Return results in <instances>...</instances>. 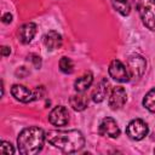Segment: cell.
I'll list each match as a JSON object with an SVG mask.
<instances>
[{"instance_id":"cell-21","label":"cell","mask_w":155,"mask_h":155,"mask_svg":"<svg viewBox=\"0 0 155 155\" xmlns=\"http://www.w3.org/2000/svg\"><path fill=\"white\" fill-rule=\"evenodd\" d=\"M1 19H2V22H4V23H11V22H12V15H11V13H8V12H6V13H4V15H2Z\"/></svg>"},{"instance_id":"cell-1","label":"cell","mask_w":155,"mask_h":155,"mask_svg":"<svg viewBox=\"0 0 155 155\" xmlns=\"http://www.w3.org/2000/svg\"><path fill=\"white\" fill-rule=\"evenodd\" d=\"M46 140L63 153H76L85 145V138L78 130L50 131L46 134Z\"/></svg>"},{"instance_id":"cell-19","label":"cell","mask_w":155,"mask_h":155,"mask_svg":"<svg viewBox=\"0 0 155 155\" xmlns=\"http://www.w3.org/2000/svg\"><path fill=\"white\" fill-rule=\"evenodd\" d=\"M0 153L1 154H13L15 153V148L12 147V144L10 142L2 140L0 144Z\"/></svg>"},{"instance_id":"cell-10","label":"cell","mask_w":155,"mask_h":155,"mask_svg":"<svg viewBox=\"0 0 155 155\" xmlns=\"http://www.w3.org/2000/svg\"><path fill=\"white\" fill-rule=\"evenodd\" d=\"M11 94L15 97V99L22 103H29V102L35 101L34 91H30L23 85H13L11 87Z\"/></svg>"},{"instance_id":"cell-3","label":"cell","mask_w":155,"mask_h":155,"mask_svg":"<svg viewBox=\"0 0 155 155\" xmlns=\"http://www.w3.org/2000/svg\"><path fill=\"white\" fill-rule=\"evenodd\" d=\"M137 8L143 24L155 30V0H137Z\"/></svg>"},{"instance_id":"cell-12","label":"cell","mask_w":155,"mask_h":155,"mask_svg":"<svg viewBox=\"0 0 155 155\" xmlns=\"http://www.w3.org/2000/svg\"><path fill=\"white\" fill-rule=\"evenodd\" d=\"M62 42H63L62 35L58 31H56V30H50L44 36V44L51 51L56 50V48H59L62 46Z\"/></svg>"},{"instance_id":"cell-6","label":"cell","mask_w":155,"mask_h":155,"mask_svg":"<svg viewBox=\"0 0 155 155\" xmlns=\"http://www.w3.org/2000/svg\"><path fill=\"white\" fill-rule=\"evenodd\" d=\"M109 75L117 82H127L130 81V74L124 63L119 59L111 61L109 65Z\"/></svg>"},{"instance_id":"cell-8","label":"cell","mask_w":155,"mask_h":155,"mask_svg":"<svg viewBox=\"0 0 155 155\" xmlns=\"http://www.w3.org/2000/svg\"><path fill=\"white\" fill-rule=\"evenodd\" d=\"M98 132L103 137H110V138H117L120 136V128L116 124V121L111 117H104L102 122L99 124Z\"/></svg>"},{"instance_id":"cell-17","label":"cell","mask_w":155,"mask_h":155,"mask_svg":"<svg viewBox=\"0 0 155 155\" xmlns=\"http://www.w3.org/2000/svg\"><path fill=\"white\" fill-rule=\"evenodd\" d=\"M143 105L150 113H155V88H151L143 99Z\"/></svg>"},{"instance_id":"cell-16","label":"cell","mask_w":155,"mask_h":155,"mask_svg":"<svg viewBox=\"0 0 155 155\" xmlns=\"http://www.w3.org/2000/svg\"><path fill=\"white\" fill-rule=\"evenodd\" d=\"M114 8L122 16H128L131 11L130 0H111Z\"/></svg>"},{"instance_id":"cell-18","label":"cell","mask_w":155,"mask_h":155,"mask_svg":"<svg viewBox=\"0 0 155 155\" xmlns=\"http://www.w3.org/2000/svg\"><path fill=\"white\" fill-rule=\"evenodd\" d=\"M59 69L64 74H71L74 70V63L68 57H62L59 61Z\"/></svg>"},{"instance_id":"cell-13","label":"cell","mask_w":155,"mask_h":155,"mask_svg":"<svg viewBox=\"0 0 155 155\" xmlns=\"http://www.w3.org/2000/svg\"><path fill=\"white\" fill-rule=\"evenodd\" d=\"M69 103H70V107L74 110L82 111L88 105V98L82 92H78V94H74V96H71L69 98Z\"/></svg>"},{"instance_id":"cell-20","label":"cell","mask_w":155,"mask_h":155,"mask_svg":"<svg viewBox=\"0 0 155 155\" xmlns=\"http://www.w3.org/2000/svg\"><path fill=\"white\" fill-rule=\"evenodd\" d=\"M30 57H31V58H30V61L33 62L34 67L39 69V68L41 67V58H40L39 56H36V54H30Z\"/></svg>"},{"instance_id":"cell-4","label":"cell","mask_w":155,"mask_h":155,"mask_svg":"<svg viewBox=\"0 0 155 155\" xmlns=\"http://www.w3.org/2000/svg\"><path fill=\"white\" fill-rule=\"evenodd\" d=\"M145 67H147V62L145 59L139 56V54H133L127 59V71L130 74V79H139L144 71H145Z\"/></svg>"},{"instance_id":"cell-5","label":"cell","mask_w":155,"mask_h":155,"mask_svg":"<svg viewBox=\"0 0 155 155\" xmlns=\"http://www.w3.org/2000/svg\"><path fill=\"white\" fill-rule=\"evenodd\" d=\"M149 132V127L147 122H144L140 119H134L132 120L127 127H126V134L133 139V140H140L143 139Z\"/></svg>"},{"instance_id":"cell-11","label":"cell","mask_w":155,"mask_h":155,"mask_svg":"<svg viewBox=\"0 0 155 155\" xmlns=\"http://www.w3.org/2000/svg\"><path fill=\"white\" fill-rule=\"evenodd\" d=\"M36 34V24L33 22L23 24L18 30V38L22 44H29Z\"/></svg>"},{"instance_id":"cell-2","label":"cell","mask_w":155,"mask_h":155,"mask_svg":"<svg viewBox=\"0 0 155 155\" xmlns=\"http://www.w3.org/2000/svg\"><path fill=\"white\" fill-rule=\"evenodd\" d=\"M45 139L46 134L42 128L36 126L28 127L19 133L17 138V147L19 153L23 155H35L42 149Z\"/></svg>"},{"instance_id":"cell-22","label":"cell","mask_w":155,"mask_h":155,"mask_svg":"<svg viewBox=\"0 0 155 155\" xmlns=\"http://www.w3.org/2000/svg\"><path fill=\"white\" fill-rule=\"evenodd\" d=\"M10 53H11V50H10V47H7V46H2V47H1V54H2L4 57L8 56Z\"/></svg>"},{"instance_id":"cell-15","label":"cell","mask_w":155,"mask_h":155,"mask_svg":"<svg viewBox=\"0 0 155 155\" xmlns=\"http://www.w3.org/2000/svg\"><path fill=\"white\" fill-rule=\"evenodd\" d=\"M107 93H108V81L105 79H103L97 85L94 91L92 92V101L96 102V103H101L107 97Z\"/></svg>"},{"instance_id":"cell-23","label":"cell","mask_w":155,"mask_h":155,"mask_svg":"<svg viewBox=\"0 0 155 155\" xmlns=\"http://www.w3.org/2000/svg\"><path fill=\"white\" fill-rule=\"evenodd\" d=\"M154 153H155V150H154Z\"/></svg>"},{"instance_id":"cell-7","label":"cell","mask_w":155,"mask_h":155,"mask_svg":"<svg viewBox=\"0 0 155 155\" xmlns=\"http://www.w3.org/2000/svg\"><path fill=\"white\" fill-rule=\"evenodd\" d=\"M126 101H127V93H126L125 88L121 87V86H116L110 92V96H109V99H108V104H109L110 109L117 110V109H120V108H122L125 105Z\"/></svg>"},{"instance_id":"cell-9","label":"cell","mask_w":155,"mask_h":155,"mask_svg":"<svg viewBox=\"0 0 155 155\" xmlns=\"http://www.w3.org/2000/svg\"><path fill=\"white\" fill-rule=\"evenodd\" d=\"M48 121L53 125V126H65L69 121V111L63 105H58L54 107L50 115H48Z\"/></svg>"},{"instance_id":"cell-14","label":"cell","mask_w":155,"mask_h":155,"mask_svg":"<svg viewBox=\"0 0 155 155\" xmlns=\"http://www.w3.org/2000/svg\"><path fill=\"white\" fill-rule=\"evenodd\" d=\"M92 82H93V75L91 71H87L75 80L74 88L76 92H85L92 85Z\"/></svg>"}]
</instances>
